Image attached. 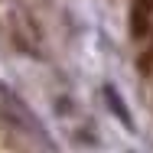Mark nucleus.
Instances as JSON below:
<instances>
[{
	"label": "nucleus",
	"mask_w": 153,
	"mask_h": 153,
	"mask_svg": "<svg viewBox=\"0 0 153 153\" xmlns=\"http://www.w3.org/2000/svg\"><path fill=\"white\" fill-rule=\"evenodd\" d=\"M147 33H150V7L143 0H137L130 7V36L134 39H143Z\"/></svg>",
	"instance_id": "f257e3e1"
},
{
	"label": "nucleus",
	"mask_w": 153,
	"mask_h": 153,
	"mask_svg": "<svg viewBox=\"0 0 153 153\" xmlns=\"http://www.w3.org/2000/svg\"><path fill=\"white\" fill-rule=\"evenodd\" d=\"M104 94H108V104L114 108V114H117V117H121V121L127 124V127H130V114H127V108H124V101L117 98V91H114V88H108Z\"/></svg>",
	"instance_id": "f03ea898"
},
{
	"label": "nucleus",
	"mask_w": 153,
	"mask_h": 153,
	"mask_svg": "<svg viewBox=\"0 0 153 153\" xmlns=\"http://www.w3.org/2000/svg\"><path fill=\"white\" fill-rule=\"evenodd\" d=\"M143 3H147V7H150V10H153V0H143Z\"/></svg>",
	"instance_id": "7ed1b4c3"
}]
</instances>
